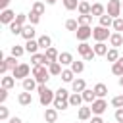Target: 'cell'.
Returning a JSON list of instances; mask_svg holds the SVG:
<instances>
[{"instance_id": "obj_1", "label": "cell", "mask_w": 123, "mask_h": 123, "mask_svg": "<svg viewBox=\"0 0 123 123\" xmlns=\"http://www.w3.org/2000/svg\"><path fill=\"white\" fill-rule=\"evenodd\" d=\"M37 92H38V102L46 108L48 104H54V98H56V92H52L46 85H38V88H37Z\"/></svg>"}, {"instance_id": "obj_2", "label": "cell", "mask_w": 123, "mask_h": 123, "mask_svg": "<svg viewBox=\"0 0 123 123\" xmlns=\"http://www.w3.org/2000/svg\"><path fill=\"white\" fill-rule=\"evenodd\" d=\"M33 77L37 79L38 85H46V81L50 79V71L46 69V65H35L33 67Z\"/></svg>"}, {"instance_id": "obj_3", "label": "cell", "mask_w": 123, "mask_h": 123, "mask_svg": "<svg viewBox=\"0 0 123 123\" xmlns=\"http://www.w3.org/2000/svg\"><path fill=\"white\" fill-rule=\"evenodd\" d=\"M110 37H111V33H110L106 27H100V25H98V27L92 29V38H94L96 42H104V40H108Z\"/></svg>"}, {"instance_id": "obj_4", "label": "cell", "mask_w": 123, "mask_h": 123, "mask_svg": "<svg viewBox=\"0 0 123 123\" xmlns=\"http://www.w3.org/2000/svg\"><path fill=\"white\" fill-rule=\"evenodd\" d=\"M106 10H108V15H110V17L117 19V17L121 15V0H110Z\"/></svg>"}, {"instance_id": "obj_5", "label": "cell", "mask_w": 123, "mask_h": 123, "mask_svg": "<svg viewBox=\"0 0 123 123\" xmlns=\"http://www.w3.org/2000/svg\"><path fill=\"white\" fill-rule=\"evenodd\" d=\"M75 35H77V40L86 42V40L92 37V29H90L88 25H79V29L75 31Z\"/></svg>"}, {"instance_id": "obj_6", "label": "cell", "mask_w": 123, "mask_h": 123, "mask_svg": "<svg viewBox=\"0 0 123 123\" xmlns=\"http://www.w3.org/2000/svg\"><path fill=\"white\" fill-rule=\"evenodd\" d=\"M29 71H31V67H29L27 63H19V65L12 71V77H15V79H27V77H29Z\"/></svg>"}, {"instance_id": "obj_7", "label": "cell", "mask_w": 123, "mask_h": 123, "mask_svg": "<svg viewBox=\"0 0 123 123\" xmlns=\"http://www.w3.org/2000/svg\"><path fill=\"white\" fill-rule=\"evenodd\" d=\"M106 108H108V102H106L104 98H96V100L92 102V106H90V110H92V113H94V115L104 113V111H106Z\"/></svg>"}, {"instance_id": "obj_8", "label": "cell", "mask_w": 123, "mask_h": 123, "mask_svg": "<svg viewBox=\"0 0 123 123\" xmlns=\"http://www.w3.org/2000/svg\"><path fill=\"white\" fill-rule=\"evenodd\" d=\"M31 62H33V67L35 65H50V60L46 58V54H33L31 56Z\"/></svg>"}, {"instance_id": "obj_9", "label": "cell", "mask_w": 123, "mask_h": 123, "mask_svg": "<svg viewBox=\"0 0 123 123\" xmlns=\"http://www.w3.org/2000/svg\"><path fill=\"white\" fill-rule=\"evenodd\" d=\"M35 33H37V31H35V25H31V23H29V25H23L21 37H23L25 40H33V38H35Z\"/></svg>"}, {"instance_id": "obj_10", "label": "cell", "mask_w": 123, "mask_h": 123, "mask_svg": "<svg viewBox=\"0 0 123 123\" xmlns=\"http://www.w3.org/2000/svg\"><path fill=\"white\" fill-rule=\"evenodd\" d=\"M35 88H38V83H37V79H35V77H27V79H23V90L33 92Z\"/></svg>"}, {"instance_id": "obj_11", "label": "cell", "mask_w": 123, "mask_h": 123, "mask_svg": "<svg viewBox=\"0 0 123 123\" xmlns=\"http://www.w3.org/2000/svg\"><path fill=\"white\" fill-rule=\"evenodd\" d=\"M56 119H58V110H56V108H46V111H44V121H46V123H56Z\"/></svg>"}, {"instance_id": "obj_12", "label": "cell", "mask_w": 123, "mask_h": 123, "mask_svg": "<svg viewBox=\"0 0 123 123\" xmlns=\"http://www.w3.org/2000/svg\"><path fill=\"white\" fill-rule=\"evenodd\" d=\"M0 21L10 25V23H13V21H15V13H13L12 10H4V12L0 13Z\"/></svg>"}, {"instance_id": "obj_13", "label": "cell", "mask_w": 123, "mask_h": 123, "mask_svg": "<svg viewBox=\"0 0 123 123\" xmlns=\"http://www.w3.org/2000/svg\"><path fill=\"white\" fill-rule=\"evenodd\" d=\"M17 100H19L21 106H31V104H33V96H31V92H27V90H23V92L17 96Z\"/></svg>"}, {"instance_id": "obj_14", "label": "cell", "mask_w": 123, "mask_h": 123, "mask_svg": "<svg viewBox=\"0 0 123 123\" xmlns=\"http://www.w3.org/2000/svg\"><path fill=\"white\" fill-rule=\"evenodd\" d=\"M90 13H92L94 17H98V19H100V17L106 13V8H104L102 4H98V2H96V4H92V8H90Z\"/></svg>"}, {"instance_id": "obj_15", "label": "cell", "mask_w": 123, "mask_h": 123, "mask_svg": "<svg viewBox=\"0 0 123 123\" xmlns=\"http://www.w3.org/2000/svg\"><path fill=\"white\" fill-rule=\"evenodd\" d=\"M38 48H40V46H38V40H35V38L25 42V52H29L31 56H33V54H37V50H38Z\"/></svg>"}, {"instance_id": "obj_16", "label": "cell", "mask_w": 123, "mask_h": 123, "mask_svg": "<svg viewBox=\"0 0 123 123\" xmlns=\"http://www.w3.org/2000/svg\"><path fill=\"white\" fill-rule=\"evenodd\" d=\"M71 88H73V92H83V90H86L85 79H75V81L71 83Z\"/></svg>"}, {"instance_id": "obj_17", "label": "cell", "mask_w": 123, "mask_h": 123, "mask_svg": "<svg viewBox=\"0 0 123 123\" xmlns=\"http://www.w3.org/2000/svg\"><path fill=\"white\" fill-rule=\"evenodd\" d=\"M81 102H85L81 92H73V94L69 96V106H73V108H79V106H81Z\"/></svg>"}, {"instance_id": "obj_18", "label": "cell", "mask_w": 123, "mask_h": 123, "mask_svg": "<svg viewBox=\"0 0 123 123\" xmlns=\"http://www.w3.org/2000/svg\"><path fill=\"white\" fill-rule=\"evenodd\" d=\"M54 108H56V110H67V108H69V100L56 96V98H54Z\"/></svg>"}, {"instance_id": "obj_19", "label": "cell", "mask_w": 123, "mask_h": 123, "mask_svg": "<svg viewBox=\"0 0 123 123\" xmlns=\"http://www.w3.org/2000/svg\"><path fill=\"white\" fill-rule=\"evenodd\" d=\"M38 46L44 48V50L52 48V38H50L48 35H40V37H38Z\"/></svg>"}, {"instance_id": "obj_20", "label": "cell", "mask_w": 123, "mask_h": 123, "mask_svg": "<svg viewBox=\"0 0 123 123\" xmlns=\"http://www.w3.org/2000/svg\"><path fill=\"white\" fill-rule=\"evenodd\" d=\"M58 62H60L62 65H71L75 60H73V56H71L69 52H62V54H60V58H58Z\"/></svg>"}, {"instance_id": "obj_21", "label": "cell", "mask_w": 123, "mask_h": 123, "mask_svg": "<svg viewBox=\"0 0 123 123\" xmlns=\"http://www.w3.org/2000/svg\"><path fill=\"white\" fill-rule=\"evenodd\" d=\"M92 90H94V94H96V98H104V96L108 94V86H106L104 83H98V85H96V86H94Z\"/></svg>"}, {"instance_id": "obj_22", "label": "cell", "mask_w": 123, "mask_h": 123, "mask_svg": "<svg viewBox=\"0 0 123 123\" xmlns=\"http://www.w3.org/2000/svg\"><path fill=\"white\" fill-rule=\"evenodd\" d=\"M90 115H92V110L90 108H79V111H77L79 121H86V119H90Z\"/></svg>"}, {"instance_id": "obj_23", "label": "cell", "mask_w": 123, "mask_h": 123, "mask_svg": "<svg viewBox=\"0 0 123 123\" xmlns=\"http://www.w3.org/2000/svg\"><path fill=\"white\" fill-rule=\"evenodd\" d=\"M110 44H111L113 48L121 46V44H123V35H121V33H111V37H110Z\"/></svg>"}, {"instance_id": "obj_24", "label": "cell", "mask_w": 123, "mask_h": 123, "mask_svg": "<svg viewBox=\"0 0 123 123\" xmlns=\"http://www.w3.org/2000/svg\"><path fill=\"white\" fill-rule=\"evenodd\" d=\"M92 50H94L96 56H106V54H108V46H106L104 42H96V44L92 46Z\"/></svg>"}, {"instance_id": "obj_25", "label": "cell", "mask_w": 123, "mask_h": 123, "mask_svg": "<svg viewBox=\"0 0 123 123\" xmlns=\"http://www.w3.org/2000/svg\"><path fill=\"white\" fill-rule=\"evenodd\" d=\"M111 73H113V75H117V77H121V75H123V58H119V60L111 65Z\"/></svg>"}, {"instance_id": "obj_26", "label": "cell", "mask_w": 123, "mask_h": 123, "mask_svg": "<svg viewBox=\"0 0 123 123\" xmlns=\"http://www.w3.org/2000/svg\"><path fill=\"white\" fill-rule=\"evenodd\" d=\"M77 52H79V54H81V56L85 58L86 54H90V52H92V46H90L88 42H81V44L77 46Z\"/></svg>"}, {"instance_id": "obj_27", "label": "cell", "mask_w": 123, "mask_h": 123, "mask_svg": "<svg viewBox=\"0 0 123 123\" xmlns=\"http://www.w3.org/2000/svg\"><path fill=\"white\" fill-rule=\"evenodd\" d=\"M48 71H50V75H62V63L60 62H52L50 65H48Z\"/></svg>"}, {"instance_id": "obj_28", "label": "cell", "mask_w": 123, "mask_h": 123, "mask_svg": "<svg viewBox=\"0 0 123 123\" xmlns=\"http://www.w3.org/2000/svg\"><path fill=\"white\" fill-rule=\"evenodd\" d=\"M15 86V77H8V75H4L2 77V88H13Z\"/></svg>"}, {"instance_id": "obj_29", "label": "cell", "mask_w": 123, "mask_h": 123, "mask_svg": "<svg viewBox=\"0 0 123 123\" xmlns=\"http://www.w3.org/2000/svg\"><path fill=\"white\" fill-rule=\"evenodd\" d=\"M90 8H92V6H90L86 0H81V4H79V8H77V10H79V13H81V15H88V13H90Z\"/></svg>"}, {"instance_id": "obj_30", "label": "cell", "mask_w": 123, "mask_h": 123, "mask_svg": "<svg viewBox=\"0 0 123 123\" xmlns=\"http://www.w3.org/2000/svg\"><path fill=\"white\" fill-rule=\"evenodd\" d=\"M44 54H46V58L50 60V63H52V62H58V58H60V52H58L54 46H52V48H48Z\"/></svg>"}, {"instance_id": "obj_31", "label": "cell", "mask_w": 123, "mask_h": 123, "mask_svg": "<svg viewBox=\"0 0 123 123\" xmlns=\"http://www.w3.org/2000/svg\"><path fill=\"white\" fill-rule=\"evenodd\" d=\"M106 58H108V62L115 63V62L119 60V52H117V48H110V50H108V54H106Z\"/></svg>"}, {"instance_id": "obj_32", "label": "cell", "mask_w": 123, "mask_h": 123, "mask_svg": "<svg viewBox=\"0 0 123 123\" xmlns=\"http://www.w3.org/2000/svg\"><path fill=\"white\" fill-rule=\"evenodd\" d=\"M81 94H83V100H85V102H88V104H92V102L96 100V94H94V90H88V88H86V90H83Z\"/></svg>"}, {"instance_id": "obj_33", "label": "cell", "mask_w": 123, "mask_h": 123, "mask_svg": "<svg viewBox=\"0 0 123 123\" xmlns=\"http://www.w3.org/2000/svg\"><path fill=\"white\" fill-rule=\"evenodd\" d=\"M111 25H113V17H110L108 13H104V15L100 17V27H106V29H108V27H111Z\"/></svg>"}, {"instance_id": "obj_34", "label": "cell", "mask_w": 123, "mask_h": 123, "mask_svg": "<svg viewBox=\"0 0 123 123\" xmlns=\"http://www.w3.org/2000/svg\"><path fill=\"white\" fill-rule=\"evenodd\" d=\"M92 13H88V15H79L77 17V21H79V25H88L90 27V23H92Z\"/></svg>"}, {"instance_id": "obj_35", "label": "cell", "mask_w": 123, "mask_h": 123, "mask_svg": "<svg viewBox=\"0 0 123 123\" xmlns=\"http://www.w3.org/2000/svg\"><path fill=\"white\" fill-rule=\"evenodd\" d=\"M15 60H17V58H13V56H10V58H4V63H6V67L13 71V69H15L17 65H19V63H17Z\"/></svg>"}, {"instance_id": "obj_36", "label": "cell", "mask_w": 123, "mask_h": 123, "mask_svg": "<svg viewBox=\"0 0 123 123\" xmlns=\"http://www.w3.org/2000/svg\"><path fill=\"white\" fill-rule=\"evenodd\" d=\"M73 75H75V73H73L71 69H63V71H62V81H65V83H73V81H75Z\"/></svg>"}, {"instance_id": "obj_37", "label": "cell", "mask_w": 123, "mask_h": 123, "mask_svg": "<svg viewBox=\"0 0 123 123\" xmlns=\"http://www.w3.org/2000/svg\"><path fill=\"white\" fill-rule=\"evenodd\" d=\"M62 2H63L65 10H69V12H71V10H77V8H79V4H81L79 0H62Z\"/></svg>"}, {"instance_id": "obj_38", "label": "cell", "mask_w": 123, "mask_h": 123, "mask_svg": "<svg viewBox=\"0 0 123 123\" xmlns=\"http://www.w3.org/2000/svg\"><path fill=\"white\" fill-rule=\"evenodd\" d=\"M71 71H73L75 75H77V73H83V71H85V63H83V62H73V63H71Z\"/></svg>"}, {"instance_id": "obj_39", "label": "cell", "mask_w": 123, "mask_h": 123, "mask_svg": "<svg viewBox=\"0 0 123 123\" xmlns=\"http://www.w3.org/2000/svg\"><path fill=\"white\" fill-rule=\"evenodd\" d=\"M65 29L67 31H77L79 29V21L77 19H67L65 21Z\"/></svg>"}, {"instance_id": "obj_40", "label": "cell", "mask_w": 123, "mask_h": 123, "mask_svg": "<svg viewBox=\"0 0 123 123\" xmlns=\"http://www.w3.org/2000/svg\"><path fill=\"white\" fill-rule=\"evenodd\" d=\"M23 52H25V46H17V44L12 46V56H13V58H21Z\"/></svg>"}, {"instance_id": "obj_41", "label": "cell", "mask_w": 123, "mask_h": 123, "mask_svg": "<svg viewBox=\"0 0 123 123\" xmlns=\"http://www.w3.org/2000/svg\"><path fill=\"white\" fill-rule=\"evenodd\" d=\"M31 12L42 15V13H44V4H42V2H33V10H31Z\"/></svg>"}, {"instance_id": "obj_42", "label": "cell", "mask_w": 123, "mask_h": 123, "mask_svg": "<svg viewBox=\"0 0 123 123\" xmlns=\"http://www.w3.org/2000/svg\"><path fill=\"white\" fill-rule=\"evenodd\" d=\"M111 106H113V108H117V110H119V108H123V94L113 96V98H111Z\"/></svg>"}, {"instance_id": "obj_43", "label": "cell", "mask_w": 123, "mask_h": 123, "mask_svg": "<svg viewBox=\"0 0 123 123\" xmlns=\"http://www.w3.org/2000/svg\"><path fill=\"white\" fill-rule=\"evenodd\" d=\"M27 19H29V23H31V25H37V23L40 21V15H38V13H35V12H31V13H27Z\"/></svg>"}, {"instance_id": "obj_44", "label": "cell", "mask_w": 123, "mask_h": 123, "mask_svg": "<svg viewBox=\"0 0 123 123\" xmlns=\"http://www.w3.org/2000/svg\"><path fill=\"white\" fill-rule=\"evenodd\" d=\"M117 33H123V17H117V19H113V25H111Z\"/></svg>"}, {"instance_id": "obj_45", "label": "cell", "mask_w": 123, "mask_h": 123, "mask_svg": "<svg viewBox=\"0 0 123 123\" xmlns=\"http://www.w3.org/2000/svg\"><path fill=\"white\" fill-rule=\"evenodd\" d=\"M10 31H12L13 35H21V31H23V27H21V25H17V23L13 21V23H10Z\"/></svg>"}, {"instance_id": "obj_46", "label": "cell", "mask_w": 123, "mask_h": 123, "mask_svg": "<svg viewBox=\"0 0 123 123\" xmlns=\"http://www.w3.org/2000/svg\"><path fill=\"white\" fill-rule=\"evenodd\" d=\"M10 117V111H8V108L6 106H0V121H6Z\"/></svg>"}, {"instance_id": "obj_47", "label": "cell", "mask_w": 123, "mask_h": 123, "mask_svg": "<svg viewBox=\"0 0 123 123\" xmlns=\"http://www.w3.org/2000/svg\"><path fill=\"white\" fill-rule=\"evenodd\" d=\"M25 21H27V15H25V13H17V15H15V23H17V25H21V27H23V25H25Z\"/></svg>"}, {"instance_id": "obj_48", "label": "cell", "mask_w": 123, "mask_h": 123, "mask_svg": "<svg viewBox=\"0 0 123 123\" xmlns=\"http://www.w3.org/2000/svg\"><path fill=\"white\" fill-rule=\"evenodd\" d=\"M56 96H60V98H67V100H69V96H71V94H69L65 88H58V90H56Z\"/></svg>"}, {"instance_id": "obj_49", "label": "cell", "mask_w": 123, "mask_h": 123, "mask_svg": "<svg viewBox=\"0 0 123 123\" xmlns=\"http://www.w3.org/2000/svg\"><path fill=\"white\" fill-rule=\"evenodd\" d=\"M115 121H117V123H123V108L115 110Z\"/></svg>"}, {"instance_id": "obj_50", "label": "cell", "mask_w": 123, "mask_h": 123, "mask_svg": "<svg viewBox=\"0 0 123 123\" xmlns=\"http://www.w3.org/2000/svg\"><path fill=\"white\" fill-rule=\"evenodd\" d=\"M8 98V88H0V104H4Z\"/></svg>"}, {"instance_id": "obj_51", "label": "cell", "mask_w": 123, "mask_h": 123, "mask_svg": "<svg viewBox=\"0 0 123 123\" xmlns=\"http://www.w3.org/2000/svg\"><path fill=\"white\" fill-rule=\"evenodd\" d=\"M94 56H96V54H94V50H92V52H90V54H86L83 60H85V62H92V60H94Z\"/></svg>"}, {"instance_id": "obj_52", "label": "cell", "mask_w": 123, "mask_h": 123, "mask_svg": "<svg viewBox=\"0 0 123 123\" xmlns=\"http://www.w3.org/2000/svg\"><path fill=\"white\" fill-rule=\"evenodd\" d=\"M8 4H10V0H0V10H2V12L8 10Z\"/></svg>"}, {"instance_id": "obj_53", "label": "cell", "mask_w": 123, "mask_h": 123, "mask_svg": "<svg viewBox=\"0 0 123 123\" xmlns=\"http://www.w3.org/2000/svg\"><path fill=\"white\" fill-rule=\"evenodd\" d=\"M90 123H104V119H102L100 115H94V117L90 119Z\"/></svg>"}, {"instance_id": "obj_54", "label": "cell", "mask_w": 123, "mask_h": 123, "mask_svg": "<svg viewBox=\"0 0 123 123\" xmlns=\"http://www.w3.org/2000/svg\"><path fill=\"white\" fill-rule=\"evenodd\" d=\"M6 71H8V67H6V63L2 62V63H0V73H2V75H6Z\"/></svg>"}, {"instance_id": "obj_55", "label": "cell", "mask_w": 123, "mask_h": 123, "mask_svg": "<svg viewBox=\"0 0 123 123\" xmlns=\"http://www.w3.org/2000/svg\"><path fill=\"white\" fill-rule=\"evenodd\" d=\"M10 123H21L19 117H10Z\"/></svg>"}, {"instance_id": "obj_56", "label": "cell", "mask_w": 123, "mask_h": 123, "mask_svg": "<svg viewBox=\"0 0 123 123\" xmlns=\"http://www.w3.org/2000/svg\"><path fill=\"white\" fill-rule=\"evenodd\" d=\"M46 4H50V6H52V4H56V0H46Z\"/></svg>"}, {"instance_id": "obj_57", "label": "cell", "mask_w": 123, "mask_h": 123, "mask_svg": "<svg viewBox=\"0 0 123 123\" xmlns=\"http://www.w3.org/2000/svg\"><path fill=\"white\" fill-rule=\"evenodd\" d=\"M119 85H121V86H123V75H121V77H119Z\"/></svg>"}, {"instance_id": "obj_58", "label": "cell", "mask_w": 123, "mask_h": 123, "mask_svg": "<svg viewBox=\"0 0 123 123\" xmlns=\"http://www.w3.org/2000/svg\"><path fill=\"white\" fill-rule=\"evenodd\" d=\"M121 12H123V2H121Z\"/></svg>"}]
</instances>
